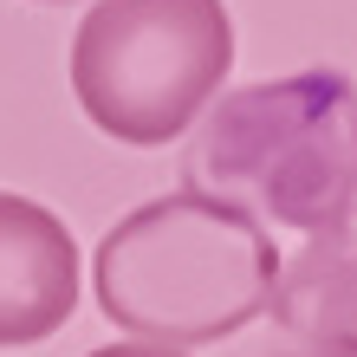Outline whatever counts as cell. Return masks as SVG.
<instances>
[{"mask_svg":"<svg viewBox=\"0 0 357 357\" xmlns=\"http://www.w3.org/2000/svg\"><path fill=\"white\" fill-rule=\"evenodd\" d=\"M280 254L273 234L215 195L176 188L130 208L98 241L91 286L123 338L188 351L247 331L273 299Z\"/></svg>","mask_w":357,"mask_h":357,"instance_id":"cell-1","label":"cell"},{"mask_svg":"<svg viewBox=\"0 0 357 357\" xmlns=\"http://www.w3.org/2000/svg\"><path fill=\"white\" fill-rule=\"evenodd\" d=\"M182 182L254 227L319 234L357 208V85L319 66L227 91L188 137Z\"/></svg>","mask_w":357,"mask_h":357,"instance_id":"cell-2","label":"cell"},{"mask_svg":"<svg viewBox=\"0 0 357 357\" xmlns=\"http://www.w3.org/2000/svg\"><path fill=\"white\" fill-rule=\"evenodd\" d=\"M227 72L234 20L221 0H98L72 33L78 111L130 150L195 130Z\"/></svg>","mask_w":357,"mask_h":357,"instance_id":"cell-3","label":"cell"},{"mask_svg":"<svg viewBox=\"0 0 357 357\" xmlns=\"http://www.w3.org/2000/svg\"><path fill=\"white\" fill-rule=\"evenodd\" d=\"M266 312V357H357V208L280 260Z\"/></svg>","mask_w":357,"mask_h":357,"instance_id":"cell-4","label":"cell"},{"mask_svg":"<svg viewBox=\"0 0 357 357\" xmlns=\"http://www.w3.org/2000/svg\"><path fill=\"white\" fill-rule=\"evenodd\" d=\"M78 312L72 227L33 195H0V351L46 344Z\"/></svg>","mask_w":357,"mask_h":357,"instance_id":"cell-5","label":"cell"},{"mask_svg":"<svg viewBox=\"0 0 357 357\" xmlns=\"http://www.w3.org/2000/svg\"><path fill=\"white\" fill-rule=\"evenodd\" d=\"M91 357H188V351H162V344H137V338H123V344H104Z\"/></svg>","mask_w":357,"mask_h":357,"instance_id":"cell-6","label":"cell"},{"mask_svg":"<svg viewBox=\"0 0 357 357\" xmlns=\"http://www.w3.org/2000/svg\"><path fill=\"white\" fill-rule=\"evenodd\" d=\"M46 7H72V0H46Z\"/></svg>","mask_w":357,"mask_h":357,"instance_id":"cell-7","label":"cell"}]
</instances>
